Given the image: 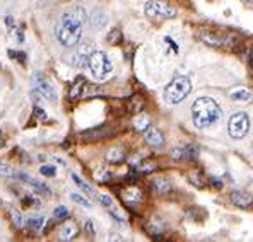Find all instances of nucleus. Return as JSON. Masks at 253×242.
I'll return each instance as SVG.
<instances>
[{
	"instance_id": "obj_9",
	"label": "nucleus",
	"mask_w": 253,
	"mask_h": 242,
	"mask_svg": "<svg viewBox=\"0 0 253 242\" xmlns=\"http://www.w3.org/2000/svg\"><path fill=\"white\" fill-rule=\"evenodd\" d=\"M91 53H92L91 44H83V46H81L79 50L72 55L70 63H72L74 67H77V69H84V67H87V62H89Z\"/></svg>"
},
{
	"instance_id": "obj_35",
	"label": "nucleus",
	"mask_w": 253,
	"mask_h": 242,
	"mask_svg": "<svg viewBox=\"0 0 253 242\" xmlns=\"http://www.w3.org/2000/svg\"><path fill=\"white\" fill-rule=\"evenodd\" d=\"M12 222H14V225L17 227V229H19V227H22V217H21V213L17 210H12Z\"/></svg>"
},
{
	"instance_id": "obj_14",
	"label": "nucleus",
	"mask_w": 253,
	"mask_h": 242,
	"mask_svg": "<svg viewBox=\"0 0 253 242\" xmlns=\"http://www.w3.org/2000/svg\"><path fill=\"white\" fill-rule=\"evenodd\" d=\"M229 198H231V202L240 208H250L253 205V196L248 195L247 191H240V189L233 191Z\"/></svg>"
},
{
	"instance_id": "obj_37",
	"label": "nucleus",
	"mask_w": 253,
	"mask_h": 242,
	"mask_svg": "<svg viewBox=\"0 0 253 242\" xmlns=\"http://www.w3.org/2000/svg\"><path fill=\"white\" fill-rule=\"evenodd\" d=\"M9 57H10V58H17V60H19L21 63H24V62H26V55L22 53V51H12V50H10V51H9Z\"/></svg>"
},
{
	"instance_id": "obj_3",
	"label": "nucleus",
	"mask_w": 253,
	"mask_h": 242,
	"mask_svg": "<svg viewBox=\"0 0 253 242\" xmlns=\"http://www.w3.org/2000/svg\"><path fill=\"white\" fill-rule=\"evenodd\" d=\"M192 91V82L188 77L178 75L166 85L165 89V99L168 104H180Z\"/></svg>"
},
{
	"instance_id": "obj_42",
	"label": "nucleus",
	"mask_w": 253,
	"mask_h": 242,
	"mask_svg": "<svg viewBox=\"0 0 253 242\" xmlns=\"http://www.w3.org/2000/svg\"><path fill=\"white\" fill-rule=\"evenodd\" d=\"M247 2H250V3H253V0H247Z\"/></svg>"
},
{
	"instance_id": "obj_24",
	"label": "nucleus",
	"mask_w": 253,
	"mask_h": 242,
	"mask_svg": "<svg viewBox=\"0 0 253 242\" xmlns=\"http://www.w3.org/2000/svg\"><path fill=\"white\" fill-rule=\"evenodd\" d=\"M89 22H91V26L94 29H101V28H105V24H106V16L101 10H96V12H92Z\"/></svg>"
},
{
	"instance_id": "obj_27",
	"label": "nucleus",
	"mask_w": 253,
	"mask_h": 242,
	"mask_svg": "<svg viewBox=\"0 0 253 242\" xmlns=\"http://www.w3.org/2000/svg\"><path fill=\"white\" fill-rule=\"evenodd\" d=\"M26 225H28V229H31V230H42L43 229V225H44V218L42 217H38V218H28V222H26Z\"/></svg>"
},
{
	"instance_id": "obj_16",
	"label": "nucleus",
	"mask_w": 253,
	"mask_h": 242,
	"mask_svg": "<svg viewBox=\"0 0 253 242\" xmlns=\"http://www.w3.org/2000/svg\"><path fill=\"white\" fill-rule=\"evenodd\" d=\"M77 234H79V227H77L74 222H69L60 229L58 237H60V241H72V239H76V237H77Z\"/></svg>"
},
{
	"instance_id": "obj_41",
	"label": "nucleus",
	"mask_w": 253,
	"mask_h": 242,
	"mask_svg": "<svg viewBox=\"0 0 253 242\" xmlns=\"http://www.w3.org/2000/svg\"><path fill=\"white\" fill-rule=\"evenodd\" d=\"M250 65H252V69H253V51H252V55H250Z\"/></svg>"
},
{
	"instance_id": "obj_34",
	"label": "nucleus",
	"mask_w": 253,
	"mask_h": 242,
	"mask_svg": "<svg viewBox=\"0 0 253 242\" xmlns=\"http://www.w3.org/2000/svg\"><path fill=\"white\" fill-rule=\"evenodd\" d=\"M84 230H85V234L89 236V239H92V237L96 236V230H94V225H92V222L91 220H87L84 223Z\"/></svg>"
},
{
	"instance_id": "obj_15",
	"label": "nucleus",
	"mask_w": 253,
	"mask_h": 242,
	"mask_svg": "<svg viewBox=\"0 0 253 242\" xmlns=\"http://www.w3.org/2000/svg\"><path fill=\"white\" fill-rule=\"evenodd\" d=\"M229 99L234 103H250L253 99V92L245 87H236L229 92Z\"/></svg>"
},
{
	"instance_id": "obj_6",
	"label": "nucleus",
	"mask_w": 253,
	"mask_h": 242,
	"mask_svg": "<svg viewBox=\"0 0 253 242\" xmlns=\"http://www.w3.org/2000/svg\"><path fill=\"white\" fill-rule=\"evenodd\" d=\"M199 38L202 43H206L207 46H231L234 43L231 35H221V33L215 31H209V29H199Z\"/></svg>"
},
{
	"instance_id": "obj_39",
	"label": "nucleus",
	"mask_w": 253,
	"mask_h": 242,
	"mask_svg": "<svg viewBox=\"0 0 253 242\" xmlns=\"http://www.w3.org/2000/svg\"><path fill=\"white\" fill-rule=\"evenodd\" d=\"M111 241H122V237L120 236H113V237H111Z\"/></svg>"
},
{
	"instance_id": "obj_33",
	"label": "nucleus",
	"mask_w": 253,
	"mask_h": 242,
	"mask_svg": "<svg viewBox=\"0 0 253 242\" xmlns=\"http://www.w3.org/2000/svg\"><path fill=\"white\" fill-rule=\"evenodd\" d=\"M98 202L101 203L103 207H106V208L113 207V200H111V196H108V195H99L98 196Z\"/></svg>"
},
{
	"instance_id": "obj_28",
	"label": "nucleus",
	"mask_w": 253,
	"mask_h": 242,
	"mask_svg": "<svg viewBox=\"0 0 253 242\" xmlns=\"http://www.w3.org/2000/svg\"><path fill=\"white\" fill-rule=\"evenodd\" d=\"M106 39H108V43H111V44H118L122 41V31L118 28L113 29V31L106 36Z\"/></svg>"
},
{
	"instance_id": "obj_5",
	"label": "nucleus",
	"mask_w": 253,
	"mask_h": 242,
	"mask_svg": "<svg viewBox=\"0 0 253 242\" xmlns=\"http://www.w3.org/2000/svg\"><path fill=\"white\" fill-rule=\"evenodd\" d=\"M144 12L151 19H171L176 16V9L163 0H149L144 7Z\"/></svg>"
},
{
	"instance_id": "obj_36",
	"label": "nucleus",
	"mask_w": 253,
	"mask_h": 242,
	"mask_svg": "<svg viewBox=\"0 0 253 242\" xmlns=\"http://www.w3.org/2000/svg\"><path fill=\"white\" fill-rule=\"evenodd\" d=\"M35 118L40 121H46V113H44V109H42L40 106L35 107Z\"/></svg>"
},
{
	"instance_id": "obj_38",
	"label": "nucleus",
	"mask_w": 253,
	"mask_h": 242,
	"mask_svg": "<svg viewBox=\"0 0 253 242\" xmlns=\"http://www.w3.org/2000/svg\"><path fill=\"white\" fill-rule=\"evenodd\" d=\"M211 182H212V186H214V188H217V189H221V188H222V182L219 181V179H215V177H212Z\"/></svg>"
},
{
	"instance_id": "obj_32",
	"label": "nucleus",
	"mask_w": 253,
	"mask_h": 242,
	"mask_svg": "<svg viewBox=\"0 0 253 242\" xmlns=\"http://www.w3.org/2000/svg\"><path fill=\"white\" fill-rule=\"evenodd\" d=\"M188 179L192 181V184L197 186V188H204V179L200 176H197L195 173H190L188 174Z\"/></svg>"
},
{
	"instance_id": "obj_17",
	"label": "nucleus",
	"mask_w": 253,
	"mask_h": 242,
	"mask_svg": "<svg viewBox=\"0 0 253 242\" xmlns=\"http://www.w3.org/2000/svg\"><path fill=\"white\" fill-rule=\"evenodd\" d=\"M84 77H77L76 80H74V84L70 85L69 89V94H67V98L70 99V101H76V99H79L81 96H83V91H84Z\"/></svg>"
},
{
	"instance_id": "obj_25",
	"label": "nucleus",
	"mask_w": 253,
	"mask_h": 242,
	"mask_svg": "<svg viewBox=\"0 0 253 242\" xmlns=\"http://www.w3.org/2000/svg\"><path fill=\"white\" fill-rule=\"evenodd\" d=\"M147 230H149V234H151V236L159 237L163 230H165V223H163V222H156V220L154 222H149Z\"/></svg>"
},
{
	"instance_id": "obj_30",
	"label": "nucleus",
	"mask_w": 253,
	"mask_h": 242,
	"mask_svg": "<svg viewBox=\"0 0 253 242\" xmlns=\"http://www.w3.org/2000/svg\"><path fill=\"white\" fill-rule=\"evenodd\" d=\"M70 198H72L77 205H83L84 208H91V203H89L87 200L84 198V196L77 195V193H72V195H70Z\"/></svg>"
},
{
	"instance_id": "obj_4",
	"label": "nucleus",
	"mask_w": 253,
	"mask_h": 242,
	"mask_svg": "<svg viewBox=\"0 0 253 242\" xmlns=\"http://www.w3.org/2000/svg\"><path fill=\"white\" fill-rule=\"evenodd\" d=\"M87 67L96 80H106L111 75V70H113L111 60L108 58L105 51H92L91 57H89Z\"/></svg>"
},
{
	"instance_id": "obj_31",
	"label": "nucleus",
	"mask_w": 253,
	"mask_h": 242,
	"mask_svg": "<svg viewBox=\"0 0 253 242\" xmlns=\"http://www.w3.org/2000/svg\"><path fill=\"white\" fill-rule=\"evenodd\" d=\"M0 176L3 177H12L14 176V169L7 164H0Z\"/></svg>"
},
{
	"instance_id": "obj_12",
	"label": "nucleus",
	"mask_w": 253,
	"mask_h": 242,
	"mask_svg": "<svg viewBox=\"0 0 253 242\" xmlns=\"http://www.w3.org/2000/svg\"><path fill=\"white\" fill-rule=\"evenodd\" d=\"M122 200L128 207H135L137 203L142 202V191L139 188H135V186H128V188H125L122 191Z\"/></svg>"
},
{
	"instance_id": "obj_20",
	"label": "nucleus",
	"mask_w": 253,
	"mask_h": 242,
	"mask_svg": "<svg viewBox=\"0 0 253 242\" xmlns=\"http://www.w3.org/2000/svg\"><path fill=\"white\" fill-rule=\"evenodd\" d=\"M132 125H133V128H135L137 132H144V130H146L149 125H151V120H149L147 114H142V111H140V113L133 114Z\"/></svg>"
},
{
	"instance_id": "obj_10",
	"label": "nucleus",
	"mask_w": 253,
	"mask_h": 242,
	"mask_svg": "<svg viewBox=\"0 0 253 242\" xmlns=\"http://www.w3.org/2000/svg\"><path fill=\"white\" fill-rule=\"evenodd\" d=\"M199 155V147L197 145H187L183 148H174L171 152V157L174 161H192V159H197Z\"/></svg>"
},
{
	"instance_id": "obj_11",
	"label": "nucleus",
	"mask_w": 253,
	"mask_h": 242,
	"mask_svg": "<svg viewBox=\"0 0 253 242\" xmlns=\"http://www.w3.org/2000/svg\"><path fill=\"white\" fill-rule=\"evenodd\" d=\"M144 138L151 147H163L165 145V137H163V133L159 132L158 128H154V126L149 125L146 130H144Z\"/></svg>"
},
{
	"instance_id": "obj_40",
	"label": "nucleus",
	"mask_w": 253,
	"mask_h": 242,
	"mask_svg": "<svg viewBox=\"0 0 253 242\" xmlns=\"http://www.w3.org/2000/svg\"><path fill=\"white\" fill-rule=\"evenodd\" d=\"M3 145H5V140H3V138H2V137H0V148H2V147H3Z\"/></svg>"
},
{
	"instance_id": "obj_2",
	"label": "nucleus",
	"mask_w": 253,
	"mask_h": 242,
	"mask_svg": "<svg viewBox=\"0 0 253 242\" xmlns=\"http://www.w3.org/2000/svg\"><path fill=\"white\" fill-rule=\"evenodd\" d=\"M221 118V107L212 98H199L192 104V120L197 128H209Z\"/></svg>"
},
{
	"instance_id": "obj_13",
	"label": "nucleus",
	"mask_w": 253,
	"mask_h": 242,
	"mask_svg": "<svg viewBox=\"0 0 253 242\" xmlns=\"http://www.w3.org/2000/svg\"><path fill=\"white\" fill-rule=\"evenodd\" d=\"M110 133L111 132L106 128V126H98V128H91V130H87V132H83L81 133V138L85 141H98V140L108 137Z\"/></svg>"
},
{
	"instance_id": "obj_29",
	"label": "nucleus",
	"mask_w": 253,
	"mask_h": 242,
	"mask_svg": "<svg viewBox=\"0 0 253 242\" xmlns=\"http://www.w3.org/2000/svg\"><path fill=\"white\" fill-rule=\"evenodd\" d=\"M40 173H42L43 176H46V177H55V176H57V167H55V166H42Z\"/></svg>"
},
{
	"instance_id": "obj_22",
	"label": "nucleus",
	"mask_w": 253,
	"mask_h": 242,
	"mask_svg": "<svg viewBox=\"0 0 253 242\" xmlns=\"http://www.w3.org/2000/svg\"><path fill=\"white\" fill-rule=\"evenodd\" d=\"M126 109H128V113L130 114H137V113H140V111L144 109V99L140 98V96H132L130 98V101L128 104H126Z\"/></svg>"
},
{
	"instance_id": "obj_18",
	"label": "nucleus",
	"mask_w": 253,
	"mask_h": 242,
	"mask_svg": "<svg viewBox=\"0 0 253 242\" xmlns=\"http://www.w3.org/2000/svg\"><path fill=\"white\" fill-rule=\"evenodd\" d=\"M151 186L156 195H168L171 191V182L168 179H165V177H156V179L151 182Z\"/></svg>"
},
{
	"instance_id": "obj_1",
	"label": "nucleus",
	"mask_w": 253,
	"mask_h": 242,
	"mask_svg": "<svg viewBox=\"0 0 253 242\" xmlns=\"http://www.w3.org/2000/svg\"><path fill=\"white\" fill-rule=\"evenodd\" d=\"M85 10L83 7H72L62 16L57 28V38L67 48H74L81 41L85 24Z\"/></svg>"
},
{
	"instance_id": "obj_19",
	"label": "nucleus",
	"mask_w": 253,
	"mask_h": 242,
	"mask_svg": "<svg viewBox=\"0 0 253 242\" xmlns=\"http://www.w3.org/2000/svg\"><path fill=\"white\" fill-rule=\"evenodd\" d=\"M21 179L24 181V182H28L31 188H35V191L36 193H42V195H50V189L46 188V186L43 184V182H40V181H36L35 177H31V176H26V174H21Z\"/></svg>"
},
{
	"instance_id": "obj_23",
	"label": "nucleus",
	"mask_w": 253,
	"mask_h": 242,
	"mask_svg": "<svg viewBox=\"0 0 253 242\" xmlns=\"http://www.w3.org/2000/svg\"><path fill=\"white\" fill-rule=\"evenodd\" d=\"M124 159H125V152L122 150L120 147L110 148V150H108V154H106V161L110 164H120Z\"/></svg>"
},
{
	"instance_id": "obj_21",
	"label": "nucleus",
	"mask_w": 253,
	"mask_h": 242,
	"mask_svg": "<svg viewBox=\"0 0 253 242\" xmlns=\"http://www.w3.org/2000/svg\"><path fill=\"white\" fill-rule=\"evenodd\" d=\"M72 181L77 184V188H79V189H83V193H84V195L91 196V198H96V196H98V195H96V189L92 188V186H89L85 181L81 179V177L77 176V174H72Z\"/></svg>"
},
{
	"instance_id": "obj_7",
	"label": "nucleus",
	"mask_w": 253,
	"mask_h": 242,
	"mask_svg": "<svg viewBox=\"0 0 253 242\" xmlns=\"http://www.w3.org/2000/svg\"><path fill=\"white\" fill-rule=\"evenodd\" d=\"M250 130V120L245 113H236L231 116L228 125V133L233 138H243Z\"/></svg>"
},
{
	"instance_id": "obj_26",
	"label": "nucleus",
	"mask_w": 253,
	"mask_h": 242,
	"mask_svg": "<svg viewBox=\"0 0 253 242\" xmlns=\"http://www.w3.org/2000/svg\"><path fill=\"white\" fill-rule=\"evenodd\" d=\"M69 215H70L69 208L62 207V205L53 210V218H55V220H67V218H69Z\"/></svg>"
},
{
	"instance_id": "obj_8",
	"label": "nucleus",
	"mask_w": 253,
	"mask_h": 242,
	"mask_svg": "<svg viewBox=\"0 0 253 242\" xmlns=\"http://www.w3.org/2000/svg\"><path fill=\"white\" fill-rule=\"evenodd\" d=\"M33 87L35 91L42 96L43 99H46L48 103H55L57 101V92H55V87L48 82V79L42 73H36L33 77Z\"/></svg>"
}]
</instances>
